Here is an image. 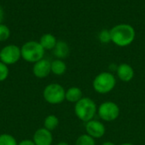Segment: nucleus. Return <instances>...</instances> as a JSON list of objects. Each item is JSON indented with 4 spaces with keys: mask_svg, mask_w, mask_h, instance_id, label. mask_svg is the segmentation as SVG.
Segmentation results:
<instances>
[{
    "mask_svg": "<svg viewBox=\"0 0 145 145\" xmlns=\"http://www.w3.org/2000/svg\"><path fill=\"white\" fill-rule=\"evenodd\" d=\"M8 74H9L8 66L0 62V82L6 80L8 77Z\"/></svg>",
    "mask_w": 145,
    "mask_h": 145,
    "instance_id": "nucleus-21",
    "label": "nucleus"
},
{
    "mask_svg": "<svg viewBox=\"0 0 145 145\" xmlns=\"http://www.w3.org/2000/svg\"><path fill=\"white\" fill-rule=\"evenodd\" d=\"M85 130L86 133L94 139L102 138L106 132V128L103 122L94 119L85 123Z\"/></svg>",
    "mask_w": 145,
    "mask_h": 145,
    "instance_id": "nucleus-8",
    "label": "nucleus"
},
{
    "mask_svg": "<svg viewBox=\"0 0 145 145\" xmlns=\"http://www.w3.org/2000/svg\"><path fill=\"white\" fill-rule=\"evenodd\" d=\"M59 120L55 115H48V116L45 117L43 121V127L50 132L55 130L59 126Z\"/></svg>",
    "mask_w": 145,
    "mask_h": 145,
    "instance_id": "nucleus-16",
    "label": "nucleus"
},
{
    "mask_svg": "<svg viewBox=\"0 0 145 145\" xmlns=\"http://www.w3.org/2000/svg\"><path fill=\"white\" fill-rule=\"evenodd\" d=\"M3 16H4L3 9V8L0 6V24H2V21H3Z\"/></svg>",
    "mask_w": 145,
    "mask_h": 145,
    "instance_id": "nucleus-23",
    "label": "nucleus"
},
{
    "mask_svg": "<svg viewBox=\"0 0 145 145\" xmlns=\"http://www.w3.org/2000/svg\"><path fill=\"white\" fill-rule=\"evenodd\" d=\"M99 40L102 44H109L111 42V35L110 31L108 29H103L99 33Z\"/></svg>",
    "mask_w": 145,
    "mask_h": 145,
    "instance_id": "nucleus-19",
    "label": "nucleus"
},
{
    "mask_svg": "<svg viewBox=\"0 0 145 145\" xmlns=\"http://www.w3.org/2000/svg\"><path fill=\"white\" fill-rule=\"evenodd\" d=\"M67 70L66 63L64 60L55 59L51 62V73L56 76H62Z\"/></svg>",
    "mask_w": 145,
    "mask_h": 145,
    "instance_id": "nucleus-15",
    "label": "nucleus"
},
{
    "mask_svg": "<svg viewBox=\"0 0 145 145\" xmlns=\"http://www.w3.org/2000/svg\"><path fill=\"white\" fill-rule=\"evenodd\" d=\"M75 145H96V143H95L94 138H93L92 137L85 133V134L80 135L76 138Z\"/></svg>",
    "mask_w": 145,
    "mask_h": 145,
    "instance_id": "nucleus-17",
    "label": "nucleus"
},
{
    "mask_svg": "<svg viewBox=\"0 0 145 145\" xmlns=\"http://www.w3.org/2000/svg\"><path fill=\"white\" fill-rule=\"evenodd\" d=\"M18 145H36L32 139H23L18 143Z\"/></svg>",
    "mask_w": 145,
    "mask_h": 145,
    "instance_id": "nucleus-22",
    "label": "nucleus"
},
{
    "mask_svg": "<svg viewBox=\"0 0 145 145\" xmlns=\"http://www.w3.org/2000/svg\"><path fill=\"white\" fill-rule=\"evenodd\" d=\"M21 58L29 63H36L44 58L45 50L38 41L30 40L23 44L20 47Z\"/></svg>",
    "mask_w": 145,
    "mask_h": 145,
    "instance_id": "nucleus-3",
    "label": "nucleus"
},
{
    "mask_svg": "<svg viewBox=\"0 0 145 145\" xmlns=\"http://www.w3.org/2000/svg\"><path fill=\"white\" fill-rule=\"evenodd\" d=\"M116 76L117 78L125 83L133 80L135 75L133 68L128 63H121L116 67Z\"/></svg>",
    "mask_w": 145,
    "mask_h": 145,
    "instance_id": "nucleus-11",
    "label": "nucleus"
},
{
    "mask_svg": "<svg viewBox=\"0 0 145 145\" xmlns=\"http://www.w3.org/2000/svg\"><path fill=\"white\" fill-rule=\"evenodd\" d=\"M38 42L45 50H53L58 40L56 37L52 33H44L41 36Z\"/></svg>",
    "mask_w": 145,
    "mask_h": 145,
    "instance_id": "nucleus-14",
    "label": "nucleus"
},
{
    "mask_svg": "<svg viewBox=\"0 0 145 145\" xmlns=\"http://www.w3.org/2000/svg\"><path fill=\"white\" fill-rule=\"evenodd\" d=\"M71 50L69 44L63 40H59L53 50V54L56 57V59H60L64 60L67 58L70 55Z\"/></svg>",
    "mask_w": 145,
    "mask_h": 145,
    "instance_id": "nucleus-12",
    "label": "nucleus"
},
{
    "mask_svg": "<svg viewBox=\"0 0 145 145\" xmlns=\"http://www.w3.org/2000/svg\"><path fill=\"white\" fill-rule=\"evenodd\" d=\"M110 31L111 42L119 47H127L133 44L136 37L133 26L127 23H121L114 26Z\"/></svg>",
    "mask_w": 145,
    "mask_h": 145,
    "instance_id": "nucleus-1",
    "label": "nucleus"
},
{
    "mask_svg": "<svg viewBox=\"0 0 145 145\" xmlns=\"http://www.w3.org/2000/svg\"><path fill=\"white\" fill-rule=\"evenodd\" d=\"M42 97L48 103L58 105L65 100V89L58 83H51L44 87Z\"/></svg>",
    "mask_w": 145,
    "mask_h": 145,
    "instance_id": "nucleus-5",
    "label": "nucleus"
},
{
    "mask_svg": "<svg viewBox=\"0 0 145 145\" xmlns=\"http://www.w3.org/2000/svg\"><path fill=\"white\" fill-rule=\"evenodd\" d=\"M116 85V78L110 72H101L97 74L93 80V88L99 94H108L111 92Z\"/></svg>",
    "mask_w": 145,
    "mask_h": 145,
    "instance_id": "nucleus-4",
    "label": "nucleus"
},
{
    "mask_svg": "<svg viewBox=\"0 0 145 145\" xmlns=\"http://www.w3.org/2000/svg\"><path fill=\"white\" fill-rule=\"evenodd\" d=\"M101 145H116L115 143L111 142V141H106V142H104Z\"/></svg>",
    "mask_w": 145,
    "mask_h": 145,
    "instance_id": "nucleus-24",
    "label": "nucleus"
},
{
    "mask_svg": "<svg viewBox=\"0 0 145 145\" xmlns=\"http://www.w3.org/2000/svg\"><path fill=\"white\" fill-rule=\"evenodd\" d=\"M120 145H135V144H131V143H123V144H121Z\"/></svg>",
    "mask_w": 145,
    "mask_h": 145,
    "instance_id": "nucleus-26",
    "label": "nucleus"
},
{
    "mask_svg": "<svg viewBox=\"0 0 145 145\" xmlns=\"http://www.w3.org/2000/svg\"><path fill=\"white\" fill-rule=\"evenodd\" d=\"M32 73L37 79H45L51 73V62L48 59H42L33 64Z\"/></svg>",
    "mask_w": 145,
    "mask_h": 145,
    "instance_id": "nucleus-9",
    "label": "nucleus"
},
{
    "mask_svg": "<svg viewBox=\"0 0 145 145\" xmlns=\"http://www.w3.org/2000/svg\"><path fill=\"white\" fill-rule=\"evenodd\" d=\"M20 59V48L16 44H8L0 50V62L7 66L16 64Z\"/></svg>",
    "mask_w": 145,
    "mask_h": 145,
    "instance_id": "nucleus-7",
    "label": "nucleus"
},
{
    "mask_svg": "<svg viewBox=\"0 0 145 145\" xmlns=\"http://www.w3.org/2000/svg\"><path fill=\"white\" fill-rule=\"evenodd\" d=\"M56 145H70L67 142H65V141H61V142H59Z\"/></svg>",
    "mask_w": 145,
    "mask_h": 145,
    "instance_id": "nucleus-25",
    "label": "nucleus"
},
{
    "mask_svg": "<svg viewBox=\"0 0 145 145\" xmlns=\"http://www.w3.org/2000/svg\"><path fill=\"white\" fill-rule=\"evenodd\" d=\"M83 97L82 91L80 87L71 86L65 90V100L71 103H76Z\"/></svg>",
    "mask_w": 145,
    "mask_h": 145,
    "instance_id": "nucleus-13",
    "label": "nucleus"
},
{
    "mask_svg": "<svg viewBox=\"0 0 145 145\" xmlns=\"http://www.w3.org/2000/svg\"><path fill=\"white\" fill-rule=\"evenodd\" d=\"M120 107L112 101L103 102L99 107L97 114L99 117L105 122H112L120 116Z\"/></svg>",
    "mask_w": 145,
    "mask_h": 145,
    "instance_id": "nucleus-6",
    "label": "nucleus"
},
{
    "mask_svg": "<svg viewBox=\"0 0 145 145\" xmlns=\"http://www.w3.org/2000/svg\"><path fill=\"white\" fill-rule=\"evenodd\" d=\"M10 37V29L4 24H0V42L8 40Z\"/></svg>",
    "mask_w": 145,
    "mask_h": 145,
    "instance_id": "nucleus-20",
    "label": "nucleus"
},
{
    "mask_svg": "<svg viewBox=\"0 0 145 145\" xmlns=\"http://www.w3.org/2000/svg\"><path fill=\"white\" fill-rule=\"evenodd\" d=\"M98 107L96 103L88 97H83L74 105V113L77 119L87 123L94 119L97 115Z\"/></svg>",
    "mask_w": 145,
    "mask_h": 145,
    "instance_id": "nucleus-2",
    "label": "nucleus"
},
{
    "mask_svg": "<svg viewBox=\"0 0 145 145\" xmlns=\"http://www.w3.org/2000/svg\"><path fill=\"white\" fill-rule=\"evenodd\" d=\"M0 145H18L15 138L8 133L0 134Z\"/></svg>",
    "mask_w": 145,
    "mask_h": 145,
    "instance_id": "nucleus-18",
    "label": "nucleus"
},
{
    "mask_svg": "<svg viewBox=\"0 0 145 145\" xmlns=\"http://www.w3.org/2000/svg\"><path fill=\"white\" fill-rule=\"evenodd\" d=\"M32 141L36 145H52L54 141L52 132L44 127L38 128L33 134Z\"/></svg>",
    "mask_w": 145,
    "mask_h": 145,
    "instance_id": "nucleus-10",
    "label": "nucleus"
}]
</instances>
